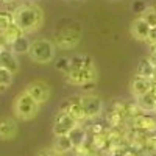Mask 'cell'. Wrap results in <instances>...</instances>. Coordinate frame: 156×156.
<instances>
[{
	"label": "cell",
	"instance_id": "cell-25",
	"mask_svg": "<svg viewBox=\"0 0 156 156\" xmlns=\"http://www.w3.org/2000/svg\"><path fill=\"white\" fill-rule=\"evenodd\" d=\"M37 156H62V154L56 153L55 150H41L37 153Z\"/></svg>",
	"mask_w": 156,
	"mask_h": 156
},
{
	"label": "cell",
	"instance_id": "cell-2",
	"mask_svg": "<svg viewBox=\"0 0 156 156\" xmlns=\"http://www.w3.org/2000/svg\"><path fill=\"white\" fill-rule=\"evenodd\" d=\"M81 39V25L73 19H62L53 34V42L62 50H72Z\"/></svg>",
	"mask_w": 156,
	"mask_h": 156
},
{
	"label": "cell",
	"instance_id": "cell-21",
	"mask_svg": "<svg viewBox=\"0 0 156 156\" xmlns=\"http://www.w3.org/2000/svg\"><path fill=\"white\" fill-rule=\"evenodd\" d=\"M55 67H56V70L62 72L64 75H67V73L70 72V58H67V56L58 58V59L55 61Z\"/></svg>",
	"mask_w": 156,
	"mask_h": 156
},
{
	"label": "cell",
	"instance_id": "cell-17",
	"mask_svg": "<svg viewBox=\"0 0 156 156\" xmlns=\"http://www.w3.org/2000/svg\"><path fill=\"white\" fill-rule=\"evenodd\" d=\"M67 136H69L70 140H72L73 148L84 145V144H86V140H87V131H86V128L81 126V125H76Z\"/></svg>",
	"mask_w": 156,
	"mask_h": 156
},
{
	"label": "cell",
	"instance_id": "cell-23",
	"mask_svg": "<svg viewBox=\"0 0 156 156\" xmlns=\"http://www.w3.org/2000/svg\"><path fill=\"white\" fill-rule=\"evenodd\" d=\"M147 8H148V5L144 2V0H133L131 2V11L134 12V14H137L139 17L147 11Z\"/></svg>",
	"mask_w": 156,
	"mask_h": 156
},
{
	"label": "cell",
	"instance_id": "cell-5",
	"mask_svg": "<svg viewBox=\"0 0 156 156\" xmlns=\"http://www.w3.org/2000/svg\"><path fill=\"white\" fill-rule=\"evenodd\" d=\"M66 80L67 83L70 84H75V86H84L87 83H94L97 81V70L95 67H83V69H75V70H70L67 75H66Z\"/></svg>",
	"mask_w": 156,
	"mask_h": 156
},
{
	"label": "cell",
	"instance_id": "cell-26",
	"mask_svg": "<svg viewBox=\"0 0 156 156\" xmlns=\"http://www.w3.org/2000/svg\"><path fill=\"white\" fill-rule=\"evenodd\" d=\"M147 42H148V45H151V44H154V42H156V27L150 30V34H148Z\"/></svg>",
	"mask_w": 156,
	"mask_h": 156
},
{
	"label": "cell",
	"instance_id": "cell-20",
	"mask_svg": "<svg viewBox=\"0 0 156 156\" xmlns=\"http://www.w3.org/2000/svg\"><path fill=\"white\" fill-rule=\"evenodd\" d=\"M14 23V12L9 9H0V31Z\"/></svg>",
	"mask_w": 156,
	"mask_h": 156
},
{
	"label": "cell",
	"instance_id": "cell-7",
	"mask_svg": "<svg viewBox=\"0 0 156 156\" xmlns=\"http://www.w3.org/2000/svg\"><path fill=\"white\" fill-rule=\"evenodd\" d=\"M76 125H80V123L70 114L64 112V111H58V114L55 115V122H53V134L55 136L69 134Z\"/></svg>",
	"mask_w": 156,
	"mask_h": 156
},
{
	"label": "cell",
	"instance_id": "cell-1",
	"mask_svg": "<svg viewBox=\"0 0 156 156\" xmlns=\"http://www.w3.org/2000/svg\"><path fill=\"white\" fill-rule=\"evenodd\" d=\"M12 12H14V23L23 33L36 31L44 22V11L36 3H22Z\"/></svg>",
	"mask_w": 156,
	"mask_h": 156
},
{
	"label": "cell",
	"instance_id": "cell-24",
	"mask_svg": "<svg viewBox=\"0 0 156 156\" xmlns=\"http://www.w3.org/2000/svg\"><path fill=\"white\" fill-rule=\"evenodd\" d=\"M12 81V73L6 69H0V84H3V86H9Z\"/></svg>",
	"mask_w": 156,
	"mask_h": 156
},
{
	"label": "cell",
	"instance_id": "cell-8",
	"mask_svg": "<svg viewBox=\"0 0 156 156\" xmlns=\"http://www.w3.org/2000/svg\"><path fill=\"white\" fill-rule=\"evenodd\" d=\"M59 111H64V112L70 114L78 123H81L83 120H86L84 119V112H83V105H81V95L70 97L67 100H64L61 103V106H59Z\"/></svg>",
	"mask_w": 156,
	"mask_h": 156
},
{
	"label": "cell",
	"instance_id": "cell-16",
	"mask_svg": "<svg viewBox=\"0 0 156 156\" xmlns=\"http://www.w3.org/2000/svg\"><path fill=\"white\" fill-rule=\"evenodd\" d=\"M136 75L148 78V80H154V76H156V67H154V64L150 61V58L140 59V62L137 64Z\"/></svg>",
	"mask_w": 156,
	"mask_h": 156
},
{
	"label": "cell",
	"instance_id": "cell-35",
	"mask_svg": "<svg viewBox=\"0 0 156 156\" xmlns=\"http://www.w3.org/2000/svg\"><path fill=\"white\" fill-rule=\"evenodd\" d=\"M154 80H156V76H154Z\"/></svg>",
	"mask_w": 156,
	"mask_h": 156
},
{
	"label": "cell",
	"instance_id": "cell-11",
	"mask_svg": "<svg viewBox=\"0 0 156 156\" xmlns=\"http://www.w3.org/2000/svg\"><path fill=\"white\" fill-rule=\"evenodd\" d=\"M150 27H148V23L142 19V17H137L131 22V27H129V31H131L133 37L137 39V41H144L147 42V39H148V34H150Z\"/></svg>",
	"mask_w": 156,
	"mask_h": 156
},
{
	"label": "cell",
	"instance_id": "cell-3",
	"mask_svg": "<svg viewBox=\"0 0 156 156\" xmlns=\"http://www.w3.org/2000/svg\"><path fill=\"white\" fill-rule=\"evenodd\" d=\"M55 53H56L55 42L45 37H39L36 41H33L28 51L30 58L37 64H48L50 61H53Z\"/></svg>",
	"mask_w": 156,
	"mask_h": 156
},
{
	"label": "cell",
	"instance_id": "cell-9",
	"mask_svg": "<svg viewBox=\"0 0 156 156\" xmlns=\"http://www.w3.org/2000/svg\"><path fill=\"white\" fill-rule=\"evenodd\" d=\"M25 92H27L31 98H34L39 105H42V103H45L50 97V87L44 81H33L25 87Z\"/></svg>",
	"mask_w": 156,
	"mask_h": 156
},
{
	"label": "cell",
	"instance_id": "cell-29",
	"mask_svg": "<svg viewBox=\"0 0 156 156\" xmlns=\"http://www.w3.org/2000/svg\"><path fill=\"white\" fill-rule=\"evenodd\" d=\"M151 92L154 94V97H156V80H153V86H151Z\"/></svg>",
	"mask_w": 156,
	"mask_h": 156
},
{
	"label": "cell",
	"instance_id": "cell-28",
	"mask_svg": "<svg viewBox=\"0 0 156 156\" xmlns=\"http://www.w3.org/2000/svg\"><path fill=\"white\" fill-rule=\"evenodd\" d=\"M94 87H95V81H94V83H87V84H84V86H83V89H84V90H87V92H89V90H92Z\"/></svg>",
	"mask_w": 156,
	"mask_h": 156
},
{
	"label": "cell",
	"instance_id": "cell-12",
	"mask_svg": "<svg viewBox=\"0 0 156 156\" xmlns=\"http://www.w3.org/2000/svg\"><path fill=\"white\" fill-rule=\"evenodd\" d=\"M131 123H133L134 128L142 129V131H145V133H154L156 131V120L153 119V117H150L147 112L137 114L131 120Z\"/></svg>",
	"mask_w": 156,
	"mask_h": 156
},
{
	"label": "cell",
	"instance_id": "cell-27",
	"mask_svg": "<svg viewBox=\"0 0 156 156\" xmlns=\"http://www.w3.org/2000/svg\"><path fill=\"white\" fill-rule=\"evenodd\" d=\"M150 58H156V42L150 45Z\"/></svg>",
	"mask_w": 156,
	"mask_h": 156
},
{
	"label": "cell",
	"instance_id": "cell-30",
	"mask_svg": "<svg viewBox=\"0 0 156 156\" xmlns=\"http://www.w3.org/2000/svg\"><path fill=\"white\" fill-rule=\"evenodd\" d=\"M16 0H2V3L3 5H11V3H14Z\"/></svg>",
	"mask_w": 156,
	"mask_h": 156
},
{
	"label": "cell",
	"instance_id": "cell-13",
	"mask_svg": "<svg viewBox=\"0 0 156 156\" xmlns=\"http://www.w3.org/2000/svg\"><path fill=\"white\" fill-rule=\"evenodd\" d=\"M0 64H2L3 69L9 70L12 75H14V73L19 70L17 56L12 53L9 48H2V51H0Z\"/></svg>",
	"mask_w": 156,
	"mask_h": 156
},
{
	"label": "cell",
	"instance_id": "cell-6",
	"mask_svg": "<svg viewBox=\"0 0 156 156\" xmlns=\"http://www.w3.org/2000/svg\"><path fill=\"white\" fill-rule=\"evenodd\" d=\"M81 105H83V112L86 120H94L101 114L103 111V101L100 97L94 94H84L81 95Z\"/></svg>",
	"mask_w": 156,
	"mask_h": 156
},
{
	"label": "cell",
	"instance_id": "cell-4",
	"mask_svg": "<svg viewBox=\"0 0 156 156\" xmlns=\"http://www.w3.org/2000/svg\"><path fill=\"white\" fill-rule=\"evenodd\" d=\"M39 103L31 98L27 92H20L17 97H16V101H14V114L22 120H30L37 114L39 111Z\"/></svg>",
	"mask_w": 156,
	"mask_h": 156
},
{
	"label": "cell",
	"instance_id": "cell-34",
	"mask_svg": "<svg viewBox=\"0 0 156 156\" xmlns=\"http://www.w3.org/2000/svg\"><path fill=\"white\" fill-rule=\"evenodd\" d=\"M0 51H2V47H0Z\"/></svg>",
	"mask_w": 156,
	"mask_h": 156
},
{
	"label": "cell",
	"instance_id": "cell-14",
	"mask_svg": "<svg viewBox=\"0 0 156 156\" xmlns=\"http://www.w3.org/2000/svg\"><path fill=\"white\" fill-rule=\"evenodd\" d=\"M17 133V123L11 117H3L0 119V139L9 140L16 136Z\"/></svg>",
	"mask_w": 156,
	"mask_h": 156
},
{
	"label": "cell",
	"instance_id": "cell-32",
	"mask_svg": "<svg viewBox=\"0 0 156 156\" xmlns=\"http://www.w3.org/2000/svg\"><path fill=\"white\" fill-rule=\"evenodd\" d=\"M148 58H150V56H148ZM150 61L154 64V67H156V58H150Z\"/></svg>",
	"mask_w": 156,
	"mask_h": 156
},
{
	"label": "cell",
	"instance_id": "cell-33",
	"mask_svg": "<svg viewBox=\"0 0 156 156\" xmlns=\"http://www.w3.org/2000/svg\"><path fill=\"white\" fill-rule=\"evenodd\" d=\"M0 69H2V64H0Z\"/></svg>",
	"mask_w": 156,
	"mask_h": 156
},
{
	"label": "cell",
	"instance_id": "cell-10",
	"mask_svg": "<svg viewBox=\"0 0 156 156\" xmlns=\"http://www.w3.org/2000/svg\"><path fill=\"white\" fill-rule=\"evenodd\" d=\"M151 86H153V80H148V78H144V76H139L136 75L133 80H131V84H129V89H131V94L134 98L144 95L147 92L151 90Z\"/></svg>",
	"mask_w": 156,
	"mask_h": 156
},
{
	"label": "cell",
	"instance_id": "cell-18",
	"mask_svg": "<svg viewBox=\"0 0 156 156\" xmlns=\"http://www.w3.org/2000/svg\"><path fill=\"white\" fill-rule=\"evenodd\" d=\"M30 47H31V41L25 34H22L20 37H17L16 41L9 45V50L14 55H23V53H28L30 51Z\"/></svg>",
	"mask_w": 156,
	"mask_h": 156
},
{
	"label": "cell",
	"instance_id": "cell-19",
	"mask_svg": "<svg viewBox=\"0 0 156 156\" xmlns=\"http://www.w3.org/2000/svg\"><path fill=\"white\" fill-rule=\"evenodd\" d=\"M53 150L59 154H64V153H69L73 150V144L67 134L64 136H55V142H53Z\"/></svg>",
	"mask_w": 156,
	"mask_h": 156
},
{
	"label": "cell",
	"instance_id": "cell-22",
	"mask_svg": "<svg viewBox=\"0 0 156 156\" xmlns=\"http://www.w3.org/2000/svg\"><path fill=\"white\" fill-rule=\"evenodd\" d=\"M140 17L148 23L150 28H154V27H156V9H154V8H147V11H145Z\"/></svg>",
	"mask_w": 156,
	"mask_h": 156
},
{
	"label": "cell",
	"instance_id": "cell-15",
	"mask_svg": "<svg viewBox=\"0 0 156 156\" xmlns=\"http://www.w3.org/2000/svg\"><path fill=\"white\" fill-rule=\"evenodd\" d=\"M136 103L142 112H156V97L151 92H147L144 95H140L136 98Z\"/></svg>",
	"mask_w": 156,
	"mask_h": 156
},
{
	"label": "cell",
	"instance_id": "cell-31",
	"mask_svg": "<svg viewBox=\"0 0 156 156\" xmlns=\"http://www.w3.org/2000/svg\"><path fill=\"white\" fill-rule=\"evenodd\" d=\"M6 89H8V86H3V84H0V94H2V92H5Z\"/></svg>",
	"mask_w": 156,
	"mask_h": 156
}]
</instances>
